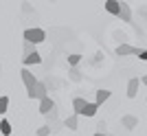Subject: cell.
Returning a JSON list of instances; mask_svg holds the SVG:
<instances>
[{
    "label": "cell",
    "instance_id": "obj_12",
    "mask_svg": "<svg viewBox=\"0 0 147 136\" xmlns=\"http://www.w3.org/2000/svg\"><path fill=\"white\" fill-rule=\"evenodd\" d=\"M121 125H123V127H127V130H134L136 125H138V118H136L134 114H125V116L121 118Z\"/></svg>",
    "mask_w": 147,
    "mask_h": 136
},
{
    "label": "cell",
    "instance_id": "obj_24",
    "mask_svg": "<svg viewBox=\"0 0 147 136\" xmlns=\"http://www.w3.org/2000/svg\"><path fill=\"white\" fill-rule=\"evenodd\" d=\"M141 83H143V86H147V75H145V77L141 79Z\"/></svg>",
    "mask_w": 147,
    "mask_h": 136
},
{
    "label": "cell",
    "instance_id": "obj_14",
    "mask_svg": "<svg viewBox=\"0 0 147 136\" xmlns=\"http://www.w3.org/2000/svg\"><path fill=\"white\" fill-rule=\"evenodd\" d=\"M110 94H112L110 90H97V94H94V101H97L99 105H103L105 101L110 99Z\"/></svg>",
    "mask_w": 147,
    "mask_h": 136
},
{
    "label": "cell",
    "instance_id": "obj_8",
    "mask_svg": "<svg viewBox=\"0 0 147 136\" xmlns=\"http://www.w3.org/2000/svg\"><path fill=\"white\" fill-rule=\"evenodd\" d=\"M119 18H121L123 22H132V9H129V5L123 2V0H121V9H119Z\"/></svg>",
    "mask_w": 147,
    "mask_h": 136
},
{
    "label": "cell",
    "instance_id": "obj_18",
    "mask_svg": "<svg viewBox=\"0 0 147 136\" xmlns=\"http://www.w3.org/2000/svg\"><path fill=\"white\" fill-rule=\"evenodd\" d=\"M9 108V97H0V114H5Z\"/></svg>",
    "mask_w": 147,
    "mask_h": 136
},
{
    "label": "cell",
    "instance_id": "obj_5",
    "mask_svg": "<svg viewBox=\"0 0 147 136\" xmlns=\"http://www.w3.org/2000/svg\"><path fill=\"white\" fill-rule=\"evenodd\" d=\"M55 110V101L51 99L49 94L44 97V99H40V114H49V112Z\"/></svg>",
    "mask_w": 147,
    "mask_h": 136
},
{
    "label": "cell",
    "instance_id": "obj_22",
    "mask_svg": "<svg viewBox=\"0 0 147 136\" xmlns=\"http://www.w3.org/2000/svg\"><path fill=\"white\" fill-rule=\"evenodd\" d=\"M138 57H141L143 62H147V48H141V53H138Z\"/></svg>",
    "mask_w": 147,
    "mask_h": 136
},
{
    "label": "cell",
    "instance_id": "obj_11",
    "mask_svg": "<svg viewBox=\"0 0 147 136\" xmlns=\"http://www.w3.org/2000/svg\"><path fill=\"white\" fill-rule=\"evenodd\" d=\"M99 108H101V105H99L97 101H88L86 108H84V112H81V116H94Z\"/></svg>",
    "mask_w": 147,
    "mask_h": 136
},
{
    "label": "cell",
    "instance_id": "obj_27",
    "mask_svg": "<svg viewBox=\"0 0 147 136\" xmlns=\"http://www.w3.org/2000/svg\"><path fill=\"white\" fill-rule=\"evenodd\" d=\"M51 2H55V0H51Z\"/></svg>",
    "mask_w": 147,
    "mask_h": 136
},
{
    "label": "cell",
    "instance_id": "obj_9",
    "mask_svg": "<svg viewBox=\"0 0 147 136\" xmlns=\"http://www.w3.org/2000/svg\"><path fill=\"white\" fill-rule=\"evenodd\" d=\"M64 127H68L70 132L79 130V114H70V116L64 121Z\"/></svg>",
    "mask_w": 147,
    "mask_h": 136
},
{
    "label": "cell",
    "instance_id": "obj_25",
    "mask_svg": "<svg viewBox=\"0 0 147 136\" xmlns=\"http://www.w3.org/2000/svg\"><path fill=\"white\" fill-rule=\"evenodd\" d=\"M94 136H105V132H97V134H94Z\"/></svg>",
    "mask_w": 147,
    "mask_h": 136
},
{
    "label": "cell",
    "instance_id": "obj_13",
    "mask_svg": "<svg viewBox=\"0 0 147 136\" xmlns=\"http://www.w3.org/2000/svg\"><path fill=\"white\" fill-rule=\"evenodd\" d=\"M86 103H88V101L84 99V97H75V99H73V110H75V114H79V116H81V112H84Z\"/></svg>",
    "mask_w": 147,
    "mask_h": 136
},
{
    "label": "cell",
    "instance_id": "obj_3",
    "mask_svg": "<svg viewBox=\"0 0 147 136\" xmlns=\"http://www.w3.org/2000/svg\"><path fill=\"white\" fill-rule=\"evenodd\" d=\"M138 86H141V79L138 77H132V79L127 81V99H136L138 97Z\"/></svg>",
    "mask_w": 147,
    "mask_h": 136
},
{
    "label": "cell",
    "instance_id": "obj_2",
    "mask_svg": "<svg viewBox=\"0 0 147 136\" xmlns=\"http://www.w3.org/2000/svg\"><path fill=\"white\" fill-rule=\"evenodd\" d=\"M26 94H29V99L40 101V99H44V97L49 94V88L44 86V81H40V79H37V81H35V86L31 88V90H26Z\"/></svg>",
    "mask_w": 147,
    "mask_h": 136
},
{
    "label": "cell",
    "instance_id": "obj_16",
    "mask_svg": "<svg viewBox=\"0 0 147 136\" xmlns=\"http://www.w3.org/2000/svg\"><path fill=\"white\" fill-rule=\"evenodd\" d=\"M33 50H35V44H33V42H26V40H24V46H22V55H29V53H33Z\"/></svg>",
    "mask_w": 147,
    "mask_h": 136
},
{
    "label": "cell",
    "instance_id": "obj_17",
    "mask_svg": "<svg viewBox=\"0 0 147 136\" xmlns=\"http://www.w3.org/2000/svg\"><path fill=\"white\" fill-rule=\"evenodd\" d=\"M79 62H81V55H79V53H73V55H68V64H70V66H77Z\"/></svg>",
    "mask_w": 147,
    "mask_h": 136
},
{
    "label": "cell",
    "instance_id": "obj_26",
    "mask_svg": "<svg viewBox=\"0 0 147 136\" xmlns=\"http://www.w3.org/2000/svg\"><path fill=\"white\" fill-rule=\"evenodd\" d=\"M105 136H114V134H110V132H105Z\"/></svg>",
    "mask_w": 147,
    "mask_h": 136
},
{
    "label": "cell",
    "instance_id": "obj_4",
    "mask_svg": "<svg viewBox=\"0 0 147 136\" xmlns=\"http://www.w3.org/2000/svg\"><path fill=\"white\" fill-rule=\"evenodd\" d=\"M141 48H136V46H129V44H119L117 46V55L121 57H127V55H138Z\"/></svg>",
    "mask_w": 147,
    "mask_h": 136
},
{
    "label": "cell",
    "instance_id": "obj_15",
    "mask_svg": "<svg viewBox=\"0 0 147 136\" xmlns=\"http://www.w3.org/2000/svg\"><path fill=\"white\" fill-rule=\"evenodd\" d=\"M0 132H2L5 136H9V134H11V123H9L7 118H2V121H0Z\"/></svg>",
    "mask_w": 147,
    "mask_h": 136
},
{
    "label": "cell",
    "instance_id": "obj_21",
    "mask_svg": "<svg viewBox=\"0 0 147 136\" xmlns=\"http://www.w3.org/2000/svg\"><path fill=\"white\" fill-rule=\"evenodd\" d=\"M105 127H108V125H105V121H99V123H97V130H99V132H105Z\"/></svg>",
    "mask_w": 147,
    "mask_h": 136
},
{
    "label": "cell",
    "instance_id": "obj_28",
    "mask_svg": "<svg viewBox=\"0 0 147 136\" xmlns=\"http://www.w3.org/2000/svg\"><path fill=\"white\" fill-rule=\"evenodd\" d=\"M0 73H2V68H0Z\"/></svg>",
    "mask_w": 147,
    "mask_h": 136
},
{
    "label": "cell",
    "instance_id": "obj_19",
    "mask_svg": "<svg viewBox=\"0 0 147 136\" xmlns=\"http://www.w3.org/2000/svg\"><path fill=\"white\" fill-rule=\"evenodd\" d=\"M35 134H37V136H49V134H51V127H49V125H42V127H37Z\"/></svg>",
    "mask_w": 147,
    "mask_h": 136
},
{
    "label": "cell",
    "instance_id": "obj_1",
    "mask_svg": "<svg viewBox=\"0 0 147 136\" xmlns=\"http://www.w3.org/2000/svg\"><path fill=\"white\" fill-rule=\"evenodd\" d=\"M24 40L26 42H33V44H42L44 40H46V31H44V29H37V26L26 29L24 31Z\"/></svg>",
    "mask_w": 147,
    "mask_h": 136
},
{
    "label": "cell",
    "instance_id": "obj_10",
    "mask_svg": "<svg viewBox=\"0 0 147 136\" xmlns=\"http://www.w3.org/2000/svg\"><path fill=\"white\" fill-rule=\"evenodd\" d=\"M105 11L112 13V15H119V9H121V0H105Z\"/></svg>",
    "mask_w": 147,
    "mask_h": 136
},
{
    "label": "cell",
    "instance_id": "obj_6",
    "mask_svg": "<svg viewBox=\"0 0 147 136\" xmlns=\"http://www.w3.org/2000/svg\"><path fill=\"white\" fill-rule=\"evenodd\" d=\"M20 75H22V81H24V86H26V90H31V88H33V86H35V77H33V73H31V70H29V68H22V70H20Z\"/></svg>",
    "mask_w": 147,
    "mask_h": 136
},
{
    "label": "cell",
    "instance_id": "obj_20",
    "mask_svg": "<svg viewBox=\"0 0 147 136\" xmlns=\"http://www.w3.org/2000/svg\"><path fill=\"white\" fill-rule=\"evenodd\" d=\"M70 79H75V81H79L81 79V75H79V70L73 66V70H70Z\"/></svg>",
    "mask_w": 147,
    "mask_h": 136
},
{
    "label": "cell",
    "instance_id": "obj_7",
    "mask_svg": "<svg viewBox=\"0 0 147 136\" xmlns=\"http://www.w3.org/2000/svg\"><path fill=\"white\" fill-rule=\"evenodd\" d=\"M22 64H24L26 68H29V66H35V64H42V55H40L37 50H33V53H29L26 57H22Z\"/></svg>",
    "mask_w": 147,
    "mask_h": 136
},
{
    "label": "cell",
    "instance_id": "obj_23",
    "mask_svg": "<svg viewBox=\"0 0 147 136\" xmlns=\"http://www.w3.org/2000/svg\"><path fill=\"white\" fill-rule=\"evenodd\" d=\"M22 11H24V13H31V5H29V2H22Z\"/></svg>",
    "mask_w": 147,
    "mask_h": 136
}]
</instances>
